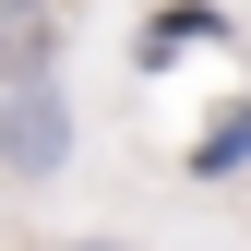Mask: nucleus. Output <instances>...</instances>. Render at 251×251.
<instances>
[{"label": "nucleus", "mask_w": 251, "mask_h": 251, "mask_svg": "<svg viewBox=\"0 0 251 251\" xmlns=\"http://www.w3.org/2000/svg\"><path fill=\"white\" fill-rule=\"evenodd\" d=\"M60 155H72V108H60L48 72H24L12 96H0V168H12V179H48Z\"/></svg>", "instance_id": "nucleus-1"}, {"label": "nucleus", "mask_w": 251, "mask_h": 251, "mask_svg": "<svg viewBox=\"0 0 251 251\" xmlns=\"http://www.w3.org/2000/svg\"><path fill=\"white\" fill-rule=\"evenodd\" d=\"M36 60H48V12H36V0H0V72H36Z\"/></svg>", "instance_id": "nucleus-2"}, {"label": "nucleus", "mask_w": 251, "mask_h": 251, "mask_svg": "<svg viewBox=\"0 0 251 251\" xmlns=\"http://www.w3.org/2000/svg\"><path fill=\"white\" fill-rule=\"evenodd\" d=\"M239 155H251V108H239V120H215V132L192 144V179H215V168H239Z\"/></svg>", "instance_id": "nucleus-3"}, {"label": "nucleus", "mask_w": 251, "mask_h": 251, "mask_svg": "<svg viewBox=\"0 0 251 251\" xmlns=\"http://www.w3.org/2000/svg\"><path fill=\"white\" fill-rule=\"evenodd\" d=\"M72 251H108V239H72Z\"/></svg>", "instance_id": "nucleus-4"}]
</instances>
